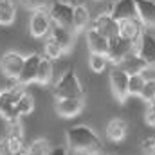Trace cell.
<instances>
[{"label":"cell","mask_w":155,"mask_h":155,"mask_svg":"<svg viewBox=\"0 0 155 155\" xmlns=\"http://www.w3.org/2000/svg\"><path fill=\"white\" fill-rule=\"evenodd\" d=\"M9 134L11 137H24V126H22V121H9Z\"/></svg>","instance_id":"f546056e"},{"label":"cell","mask_w":155,"mask_h":155,"mask_svg":"<svg viewBox=\"0 0 155 155\" xmlns=\"http://www.w3.org/2000/svg\"><path fill=\"white\" fill-rule=\"evenodd\" d=\"M63 49H61V45L58 43V41H54V40L47 38V41H45V56L47 58H51V60H58V58H61L63 56Z\"/></svg>","instance_id":"d4e9b609"},{"label":"cell","mask_w":155,"mask_h":155,"mask_svg":"<svg viewBox=\"0 0 155 155\" xmlns=\"http://www.w3.org/2000/svg\"><path fill=\"white\" fill-rule=\"evenodd\" d=\"M16 110H18V116L24 117V116H29L33 110H35V99L31 97V94H24L20 96L18 103H16Z\"/></svg>","instance_id":"cb8c5ba5"},{"label":"cell","mask_w":155,"mask_h":155,"mask_svg":"<svg viewBox=\"0 0 155 155\" xmlns=\"http://www.w3.org/2000/svg\"><path fill=\"white\" fill-rule=\"evenodd\" d=\"M51 38L54 40V41H58L65 52H69V51L72 49V43H74V33H72L71 29H63V27L52 25V29H51Z\"/></svg>","instance_id":"d6986e66"},{"label":"cell","mask_w":155,"mask_h":155,"mask_svg":"<svg viewBox=\"0 0 155 155\" xmlns=\"http://www.w3.org/2000/svg\"><path fill=\"white\" fill-rule=\"evenodd\" d=\"M90 24V13L83 4H76L74 5V18H72V33L79 35L83 33Z\"/></svg>","instance_id":"e0dca14e"},{"label":"cell","mask_w":155,"mask_h":155,"mask_svg":"<svg viewBox=\"0 0 155 155\" xmlns=\"http://www.w3.org/2000/svg\"><path fill=\"white\" fill-rule=\"evenodd\" d=\"M0 155H13V150H11V146H9L7 137H2V139H0Z\"/></svg>","instance_id":"d6a6232c"},{"label":"cell","mask_w":155,"mask_h":155,"mask_svg":"<svg viewBox=\"0 0 155 155\" xmlns=\"http://www.w3.org/2000/svg\"><path fill=\"white\" fill-rule=\"evenodd\" d=\"M146 83V78L143 72H130V78H128V94L130 96H139L143 87Z\"/></svg>","instance_id":"7402d4cb"},{"label":"cell","mask_w":155,"mask_h":155,"mask_svg":"<svg viewBox=\"0 0 155 155\" xmlns=\"http://www.w3.org/2000/svg\"><path fill=\"white\" fill-rule=\"evenodd\" d=\"M137 20L144 27H155V0H135Z\"/></svg>","instance_id":"9a60e30c"},{"label":"cell","mask_w":155,"mask_h":155,"mask_svg":"<svg viewBox=\"0 0 155 155\" xmlns=\"http://www.w3.org/2000/svg\"><path fill=\"white\" fill-rule=\"evenodd\" d=\"M52 81V60L47 56H41L38 65V72H36V83L38 85H49Z\"/></svg>","instance_id":"ffe728a7"},{"label":"cell","mask_w":155,"mask_h":155,"mask_svg":"<svg viewBox=\"0 0 155 155\" xmlns=\"http://www.w3.org/2000/svg\"><path fill=\"white\" fill-rule=\"evenodd\" d=\"M52 29V20L49 13L45 11H35L29 18V33L33 38H43Z\"/></svg>","instance_id":"9c48e42d"},{"label":"cell","mask_w":155,"mask_h":155,"mask_svg":"<svg viewBox=\"0 0 155 155\" xmlns=\"http://www.w3.org/2000/svg\"><path fill=\"white\" fill-rule=\"evenodd\" d=\"M128 134V123L123 117H114L107 124V137L114 143H121Z\"/></svg>","instance_id":"2e32d148"},{"label":"cell","mask_w":155,"mask_h":155,"mask_svg":"<svg viewBox=\"0 0 155 155\" xmlns=\"http://www.w3.org/2000/svg\"><path fill=\"white\" fill-rule=\"evenodd\" d=\"M108 41L105 35H101L99 31H96L94 27L87 29V47L92 54H101V56H107L108 52Z\"/></svg>","instance_id":"5bb4252c"},{"label":"cell","mask_w":155,"mask_h":155,"mask_svg":"<svg viewBox=\"0 0 155 155\" xmlns=\"http://www.w3.org/2000/svg\"><path fill=\"white\" fill-rule=\"evenodd\" d=\"M107 56H101V54H92L90 52V56H88V67H90V71L92 72H97V74H101L105 69H107Z\"/></svg>","instance_id":"484cf974"},{"label":"cell","mask_w":155,"mask_h":155,"mask_svg":"<svg viewBox=\"0 0 155 155\" xmlns=\"http://www.w3.org/2000/svg\"><path fill=\"white\" fill-rule=\"evenodd\" d=\"M27 148H29V153L31 155H49L51 153V150H52L51 143H49L45 137H38V139H35Z\"/></svg>","instance_id":"603a6c76"},{"label":"cell","mask_w":155,"mask_h":155,"mask_svg":"<svg viewBox=\"0 0 155 155\" xmlns=\"http://www.w3.org/2000/svg\"><path fill=\"white\" fill-rule=\"evenodd\" d=\"M0 97H2V90H0Z\"/></svg>","instance_id":"8d00e7d4"},{"label":"cell","mask_w":155,"mask_h":155,"mask_svg":"<svg viewBox=\"0 0 155 155\" xmlns=\"http://www.w3.org/2000/svg\"><path fill=\"white\" fill-rule=\"evenodd\" d=\"M141 150L144 155H155V134L153 135H146L141 141Z\"/></svg>","instance_id":"f1b7e54d"},{"label":"cell","mask_w":155,"mask_h":155,"mask_svg":"<svg viewBox=\"0 0 155 155\" xmlns=\"http://www.w3.org/2000/svg\"><path fill=\"white\" fill-rule=\"evenodd\" d=\"M16 18V5L13 0H0V25H11Z\"/></svg>","instance_id":"44dd1931"},{"label":"cell","mask_w":155,"mask_h":155,"mask_svg":"<svg viewBox=\"0 0 155 155\" xmlns=\"http://www.w3.org/2000/svg\"><path fill=\"white\" fill-rule=\"evenodd\" d=\"M52 94H54L56 99H63V97H83V88H81L78 72L74 69H67L60 76V79L54 85Z\"/></svg>","instance_id":"7a4b0ae2"},{"label":"cell","mask_w":155,"mask_h":155,"mask_svg":"<svg viewBox=\"0 0 155 155\" xmlns=\"http://www.w3.org/2000/svg\"><path fill=\"white\" fill-rule=\"evenodd\" d=\"M135 54L146 63V67H155V36L143 31L141 38L135 45Z\"/></svg>","instance_id":"ba28073f"},{"label":"cell","mask_w":155,"mask_h":155,"mask_svg":"<svg viewBox=\"0 0 155 155\" xmlns=\"http://www.w3.org/2000/svg\"><path fill=\"white\" fill-rule=\"evenodd\" d=\"M20 4H22L25 9H31V11L35 13V11H45L49 0H20Z\"/></svg>","instance_id":"83f0119b"},{"label":"cell","mask_w":155,"mask_h":155,"mask_svg":"<svg viewBox=\"0 0 155 155\" xmlns=\"http://www.w3.org/2000/svg\"><path fill=\"white\" fill-rule=\"evenodd\" d=\"M139 97L146 103H155V79H146Z\"/></svg>","instance_id":"4316f807"},{"label":"cell","mask_w":155,"mask_h":155,"mask_svg":"<svg viewBox=\"0 0 155 155\" xmlns=\"http://www.w3.org/2000/svg\"><path fill=\"white\" fill-rule=\"evenodd\" d=\"M13 155H31L29 153V148H20V150H16V152H13Z\"/></svg>","instance_id":"e575fe53"},{"label":"cell","mask_w":155,"mask_h":155,"mask_svg":"<svg viewBox=\"0 0 155 155\" xmlns=\"http://www.w3.org/2000/svg\"><path fill=\"white\" fill-rule=\"evenodd\" d=\"M24 61H25V56H22L15 51H7L0 58V71L11 79H18L22 67H24Z\"/></svg>","instance_id":"52a82bcc"},{"label":"cell","mask_w":155,"mask_h":155,"mask_svg":"<svg viewBox=\"0 0 155 155\" xmlns=\"http://www.w3.org/2000/svg\"><path fill=\"white\" fill-rule=\"evenodd\" d=\"M7 141H9V146H11L13 152L24 148V137H11V135H7Z\"/></svg>","instance_id":"1f68e13d"},{"label":"cell","mask_w":155,"mask_h":155,"mask_svg":"<svg viewBox=\"0 0 155 155\" xmlns=\"http://www.w3.org/2000/svg\"><path fill=\"white\" fill-rule=\"evenodd\" d=\"M85 107L83 97H63L56 99V112L60 117H74Z\"/></svg>","instance_id":"4fadbf2b"},{"label":"cell","mask_w":155,"mask_h":155,"mask_svg":"<svg viewBox=\"0 0 155 155\" xmlns=\"http://www.w3.org/2000/svg\"><path fill=\"white\" fill-rule=\"evenodd\" d=\"M67 148L74 153H96L103 150V141L99 139L97 132L88 124H74L67 130Z\"/></svg>","instance_id":"6da1fadb"},{"label":"cell","mask_w":155,"mask_h":155,"mask_svg":"<svg viewBox=\"0 0 155 155\" xmlns=\"http://www.w3.org/2000/svg\"><path fill=\"white\" fill-rule=\"evenodd\" d=\"M134 49H135V45L132 41H128V40L123 38V36H114V38H110V41H108L107 60L110 63H116V65L117 63H124L130 58V54H132Z\"/></svg>","instance_id":"5b68a950"},{"label":"cell","mask_w":155,"mask_h":155,"mask_svg":"<svg viewBox=\"0 0 155 155\" xmlns=\"http://www.w3.org/2000/svg\"><path fill=\"white\" fill-rule=\"evenodd\" d=\"M41 56L36 54V52H31L25 56V61H24V67H22V72L18 76V83L20 85H29L33 81H36V72H38V65Z\"/></svg>","instance_id":"7c38bea8"},{"label":"cell","mask_w":155,"mask_h":155,"mask_svg":"<svg viewBox=\"0 0 155 155\" xmlns=\"http://www.w3.org/2000/svg\"><path fill=\"white\" fill-rule=\"evenodd\" d=\"M88 155H105V153H101V152H96V153H88Z\"/></svg>","instance_id":"d590c367"},{"label":"cell","mask_w":155,"mask_h":155,"mask_svg":"<svg viewBox=\"0 0 155 155\" xmlns=\"http://www.w3.org/2000/svg\"><path fill=\"white\" fill-rule=\"evenodd\" d=\"M92 27L110 40V38H114V36H119L121 24L112 16V13H101V15H97V16L94 18Z\"/></svg>","instance_id":"30bf717a"},{"label":"cell","mask_w":155,"mask_h":155,"mask_svg":"<svg viewBox=\"0 0 155 155\" xmlns=\"http://www.w3.org/2000/svg\"><path fill=\"white\" fill-rule=\"evenodd\" d=\"M49 155H69V152H67V146H61V144H60V146L52 148Z\"/></svg>","instance_id":"836d02e7"},{"label":"cell","mask_w":155,"mask_h":155,"mask_svg":"<svg viewBox=\"0 0 155 155\" xmlns=\"http://www.w3.org/2000/svg\"><path fill=\"white\" fill-rule=\"evenodd\" d=\"M128 78H130V72L126 69H121V67H116L112 69L110 72V90L114 94L119 103H124L130 94H128Z\"/></svg>","instance_id":"8992f818"},{"label":"cell","mask_w":155,"mask_h":155,"mask_svg":"<svg viewBox=\"0 0 155 155\" xmlns=\"http://www.w3.org/2000/svg\"><path fill=\"white\" fill-rule=\"evenodd\" d=\"M24 85L18 83V87H13L9 90H2V97H0V116L4 117L7 123L9 121H18L22 117L18 116L16 110V103L20 99V96H24Z\"/></svg>","instance_id":"3957f363"},{"label":"cell","mask_w":155,"mask_h":155,"mask_svg":"<svg viewBox=\"0 0 155 155\" xmlns=\"http://www.w3.org/2000/svg\"><path fill=\"white\" fill-rule=\"evenodd\" d=\"M49 16L52 20L54 25L63 27V29H71L72 31V18H74V4L71 2H63V0H56L49 5Z\"/></svg>","instance_id":"277c9868"},{"label":"cell","mask_w":155,"mask_h":155,"mask_svg":"<svg viewBox=\"0 0 155 155\" xmlns=\"http://www.w3.org/2000/svg\"><path fill=\"white\" fill-rule=\"evenodd\" d=\"M112 16L119 24L128 22V20H137V9H135V0H116L112 5Z\"/></svg>","instance_id":"8fae6325"},{"label":"cell","mask_w":155,"mask_h":155,"mask_svg":"<svg viewBox=\"0 0 155 155\" xmlns=\"http://www.w3.org/2000/svg\"><path fill=\"white\" fill-rule=\"evenodd\" d=\"M144 123L150 126H155V103H148L144 110Z\"/></svg>","instance_id":"4dcf8cb0"},{"label":"cell","mask_w":155,"mask_h":155,"mask_svg":"<svg viewBox=\"0 0 155 155\" xmlns=\"http://www.w3.org/2000/svg\"><path fill=\"white\" fill-rule=\"evenodd\" d=\"M141 33H143V27H141V22L139 20L123 22L121 24V29H119V36L126 38L128 41H132L134 45H137V41L141 38Z\"/></svg>","instance_id":"ac0fdd59"}]
</instances>
